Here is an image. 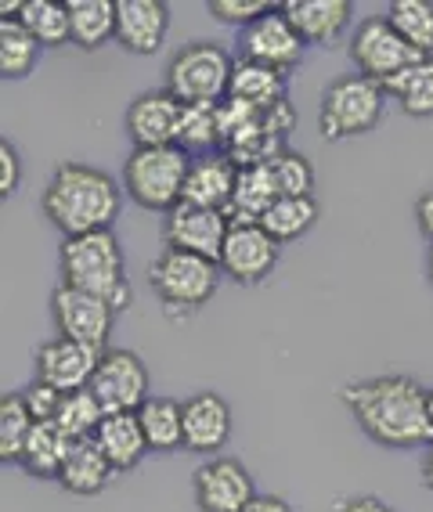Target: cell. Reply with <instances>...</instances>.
I'll return each instance as SVG.
<instances>
[{
    "label": "cell",
    "instance_id": "6da1fadb",
    "mask_svg": "<svg viewBox=\"0 0 433 512\" xmlns=\"http://www.w3.org/2000/svg\"><path fill=\"white\" fill-rule=\"evenodd\" d=\"M343 404L361 433L383 448H430L433 422L426 412V390L412 375H372L343 386Z\"/></svg>",
    "mask_w": 433,
    "mask_h": 512
},
{
    "label": "cell",
    "instance_id": "7a4b0ae2",
    "mask_svg": "<svg viewBox=\"0 0 433 512\" xmlns=\"http://www.w3.org/2000/svg\"><path fill=\"white\" fill-rule=\"evenodd\" d=\"M123 184L112 181L105 170L87 163H58L44 188L40 210L65 238H80L91 231H112L120 217Z\"/></svg>",
    "mask_w": 433,
    "mask_h": 512
},
{
    "label": "cell",
    "instance_id": "3957f363",
    "mask_svg": "<svg viewBox=\"0 0 433 512\" xmlns=\"http://www.w3.org/2000/svg\"><path fill=\"white\" fill-rule=\"evenodd\" d=\"M62 285H73L80 293L102 296V300L112 303L116 314L123 307H130L134 289L127 282L120 238L112 235V231H91V235H80V238H65Z\"/></svg>",
    "mask_w": 433,
    "mask_h": 512
},
{
    "label": "cell",
    "instance_id": "277c9868",
    "mask_svg": "<svg viewBox=\"0 0 433 512\" xmlns=\"http://www.w3.org/2000/svg\"><path fill=\"white\" fill-rule=\"evenodd\" d=\"M387 87L369 76H336L322 91L318 105V130L325 141H351L372 134L387 109Z\"/></svg>",
    "mask_w": 433,
    "mask_h": 512
},
{
    "label": "cell",
    "instance_id": "5b68a950",
    "mask_svg": "<svg viewBox=\"0 0 433 512\" xmlns=\"http://www.w3.org/2000/svg\"><path fill=\"white\" fill-rule=\"evenodd\" d=\"M192 156L177 145L166 148H134L123 163V192L138 202L141 210L170 213L185 199V181Z\"/></svg>",
    "mask_w": 433,
    "mask_h": 512
},
{
    "label": "cell",
    "instance_id": "8992f818",
    "mask_svg": "<svg viewBox=\"0 0 433 512\" xmlns=\"http://www.w3.org/2000/svg\"><path fill=\"white\" fill-rule=\"evenodd\" d=\"M224 271L206 256L181 253V249H163L148 264V285L159 296L170 314H195L217 296Z\"/></svg>",
    "mask_w": 433,
    "mask_h": 512
},
{
    "label": "cell",
    "instance_id": "52a82bcc",
    "mask_svg": "<svg viewBox=\"0 0 433 512\" xmlns=\"http://www.w3.org/2000/svg\"><path fill=\"white\" fill-rule=\"evenodd\" d=\"M231 69L235 62L224 47L195 40L181 47L166 65V91L181 105H221L231 91Z\"/></svg>",
    "mask_w": 433,
    "mask_h": 512
},
{
    "label": "cell",
    "instance_id": "ba28073f",
    "mask_svg": "<svg viewBox=\"0 0 433 512\" xmlns=\"http://www.w3.org/2000/svg\"><path fill=\"white\" fill-rule=\"evenodd\" d=\"M419 51L401 40L394 26H390L387 15H369V19H361L351 33V62L358 65L361 76H369V80L383 83L387 87L394 76H401L408 65L419 62Z\"/></svg>",
    "mask_w": 433,
    "mask_h": 512
},
{
    "label": "cell",
    "instance_id": "9c48e42d",
    "mask_svg": "<svg viewBox=\"0 0 433 512\" xmlns=\"http://www.w3.org/2000/svg\"><path fill=\"white\" fill-rule=\"evenodd\" d=\"M87 390L98 397L105 415L141 412V404L152 397L148 394V368L134 350H105Z\"/></svg>",
    "mask_w": 433,
    "mask_h": 512
},
{
    "label": "cell",
    "instance_id": "30bf717a",
    "mask_svg": "<svg viewBox=\"0 0 433 512\" xmlns=\"http://www.w3.org/2000/svg\"><path fill=\"white\" fill-rule=\"evenodd\" d=\"M51 318H55L58 336L76 339L83 347L109 350L105 343H109L116 311H112V303L102 300V296L80 293L73 285H58L55 296H51Z\"/></svg>",
    "mask_w": 433,
    "mask_h": 512
},
{
    "label": "cell",
    "instance_id": "8fae6325",
    "mask_svg": "<svg viewBox=\"0 0 433 512\" xmlns=\"http://www.w3.org/2000/svg\"><path fill=\"white\" fill-rule=\"evenodd\" d=\"M192 494L199 512H242L257 498V484L239 458L213 455L192 473Z\"/></svg>",
    "mask_w": 433,
    "mask_h": 512
},
{
    "label": "cell",
    "instance_id": "7c38bea8",
    "mask_svg": "<svg viewBox=\"0 0 433 512\" xmlns=\"http://www.w3.org/2000/svg\"><path fill=\"white\" fill-rule=\"evenodd\" d=\"M228 231H231L228 213L203 210V206H188V202H181L177 210L166 213V224H163L166 249H181V253L206 256V260H213V264H221Z\"/></svg>",
    "mask_w": 433,
    "mask_h": 512
},
{
    "label": "cell",
    "instance_id": "4fadbf2b",
    "mask_svg": "<svg viewBox=\"0 0 433 512\" xmlns=\"http://www.w3.org/2000/svg\"><path fill=\"white\" fill-rule=\"evenodd\" d=\"M239 51L246 62L268 65V69H278V73H289L300 65L307 44L300 40V33L293 29V22L286 19V11L278 4L271 15L257 19L253 26L239 29Z\"/></svg>",
    "mask_w": 433,
    "mask_h": 512
},
{
    "label": "cell",
    "instance_id": "5bb4252c",
    "mask_svg": "<svg viewBox=\"0 0 433 512\" xmlns=\"http://www.w3.org/2000/svg\"><path fill=\"white\" fill-rule=\"evenodd\" d=\"M278 256H282V246L260 224H231L221 253V271L224 278L239 285H260L275 271Z\"/></svg>",
    "mask_w": 433,
    "mask_h": 512
},
{
    "label": "cell",
    "instance_id": "9a60e30c",
    "mask_svg": "<svg viewBox=\"0 0 433 512\" xmlns=\"http://www.w3.org/2000/svg\"><path fill=\"white\" fill-rule=\"evenodd\" d=\"M102 354L105 350L83 347L76 339H65V336L47 339L44 347L37 350V379L47 386H55L58 394L87 390Z\"/></svg>",
    "mask_w": 433,
    "mask_h": 512
},
{
    "label": "cell",
    "instance_id": "2e32d148",
    "mask_svg": "<svg viewBox=\"0 0 433 512\" xmlns=\"http://www.w3.org/2000/svg\"><path fill=\"white\" fill-rule=\"evenodd\" d=\"M181 112L185 105L166 91H145L130 101L127 109V134L138 148H166L177 145V130H181Z\"/></svg>",
    "mask_w": 433,
    "mask_h": 512
},
{
    "label": "cell",
    "instance_id": "e0dca14e",
    "mask_svg": "<svg viewBox=\"0 0 433 512\" xmlns=\"http://www.w3.org/2000/svg\"><path fill=\"white\" fill-rule=\"evenodd\" d=\"M170 29L163 0H116V44L127 55H156Z\"/></svg>",
    "mask_w": 433,
    "mask_h": 512
},
{
    "label": "cell",
    "instance_id": "ac0fdd59",
    "mask_svg": "<svg viewBox=\"0 0 433 512\" xmlns=\"http://www.w3.org/2000/svg\"><path fill=\"white\" fill-rule=\"evenodd\" d=\"M282 11L307 47H332L354 22L351 0H286Z\"/></svg>",
    "mask_w": 433,
    "mask_h": 512
},
{
    "label": "cell",
    "instance_id": "d6986e66",
    "mask_svg": "<svg viewBox=\"0 0 433 512\" xmlns=\"http://www.w3.org/2000/svg\"><path fill=\"white\" fill-rule=\"evenodd\" d=\"M231 437V408L221 394L203 390L185 401V448L192 455H217Z\"/></svg>",
    "mask_w": 433,
    "mask_h": 512
},
{
    "label": "cell",
    "instance_id": "ffe728a7",
    "mask_svg": "<svg viewBox=\"0 0 433 512\" xmlns=\"http://www.w3.org/2000/svg\"><path fill=\"white\" fill-rule=\"evenodd\" d=\"M235 181H239V166L231 163L224 152H210V156L192 159L185 181V199L188 206H203V210H221L228 213L231 195H235Z\"/></svg>",
    "mask_w": 433,
    "mask_h": 512
},
{
    "label": "cell",
    "instance_id": "44dd1931",
    "mask_svg": "<svg viewBox=\"0 0 433 512\" xmlns=\"http://www.w3.org/2000/svg\"><path fill=\"white\" fill-rule=\"evenodd\" d=\"M94 444L102 448V455L109 458V466L116 473H127V469H134L148 455V440L138 422V412L105 415V422L94 433Z\"/></svg>",
    "mask_w": 433,
    "mask_h": 512
},
{
    "label": "cell",
    "instance_id": "7402d4cb",
    "mask_svg": "<svg viewBox=\"0 0 433 512\" xmlns=\"http://www.w3.org/2000/svg\"><path fill=\"white\" fill-rule=\"evenodd\" d=\"M282 199L278 195L275 174L268 163L260 166H239V181H235V195H231L228 217L231 224H260V217Z\"/></svg>",
    "mask_w": 433,
    "mask_h": 512
},
{
    "label": "cell",
    "instance_id": "603a6c76",
    "mask_svg": "<svg viewBox=\"0 0 433 512\" xmlns=\"http://www.w3.org/2000/svg\"><path fill=\"white\" fill-rule=\"evenodd\" d=\"M116 476V469L109 466V458L102 455V448L94 440H73L69 458H65L62 473H58V484L69 494H102L109 487V480Z\"/></svg>",
    "mask_w": 433,
    "mask_h": 512
},
{
    "label": "cell",
    "instance_id": "cb8c5ba5",
    "mask_svg": "<svg viewBox=\"0 0 433 512\" xmlns=\"http://www.w3.org/2000/svg\"><path fill=\"white\" fill-rule=\"evenodd\" d=\"M141 430H145L148 451L170 455L185 448V401L174 397H148L138 412Z\"/></svg>",
    "mask_w": 433,
    "mask_h": 512
},
{
    "label": "cell",
    "instance_id": "d4e9b609",
    "mask_svg": "<svg viewBox=\"0 0 433 512\" xmlns=\"http://www.w3.org/2000/svg\"><path fill=\"white\" fill-rule=\"evenodd\" d=\"M228 98L242 101V105H253V109H260V112L271 109V105H278V101H286V73L239 58L235 69H231Z\"/></svg>",
    "mask_w": 433,
    "mask_h": 512
},
{
    "label": "cell",
    "instance_id": "484cf974",
    "mask_svg": "<svg viewBox=\"0 0 433 512\" xmlns=\"http://www.w3.org/2000/svg\"><path fill=\"white\" fill-rule=\"evenodd\" d=\"M69 37L80 51H98L116 40V0H65Z\"/></svg>",
    "mask_w": 433,
    "mask_h": 512
},
{
    "label": "cell",
    "instance_id": "4316f807",
    "mask_svg": "<svg viewBox=\"0 0 433 512\" xmlns=\"http://www.w3.org/2000/svg\"><path fill=\"white\" fill-rule=\"evenodd\" d=\"M69 448H73V440L65 437L55 422H37L26 440V448H22L19 466L29 476H37V480H58L65 458H69Z\"/></svg>",
    "mask_w": 433,
    "mask_h": 512
},
{
    "label": "cell",
    "instance_id": "83f0119b",
    "mask_svg": "<svg viewBox=\"0 0 433 512\" xmlns=\"http://www.w3.org/2000/svg\"><path fill=\"white\" fill-rule=\"evenodd\" d=\"M221 105H185L181 112V130H177V148L185 156L199 159L210 152H221Z\"/></svg>",
    "mask_w": 433,
    "mask_h": 512
},
{
    "label": "cell",
    "instance_id": "f1b7e54d",
    "mask_svg": "<svg viewBox=\"0 0 433 512\" xmlns=\"http://www.w3.org/2000/svg\"><path fill=\"white\" fill-rule=\"evenodd\" d=\"M387 94L415 119L433 116V58H419L387 83Z\"/></svg>",
    "mask_w": 433,
    "mask_h": 512
},
{
    "label": "cell",
    "instance_id": "f546056e",
    "mask_svg": "<svg viewBox=\"0 0 433 512\" xmlns=\"http://www.w3.org/2000/svg\"><path fill=\"white\" fill-rule=\"evenodd\" d=\"M40 44L19 19H0V76L4 80H26L37 69Z\"/></svg>",
    "mask_w": 433,
    "mask_h": 512
},
{
    "label": "cell",
    "instance_id": "4dcf8cb0",
    "mask_svg": "<svg viewBox=\"0 0 433 512\" xmlns=\"http://www.w3.org/2000/svg\"><path fill=\"white\" fill-rule=\"evenodd\" d=\"M314 220H318V202L311 199H278L264 217H260V228L268 231L275 238L278 246H286V242H296L300 235L314 228Z\"/></svg>",
    "mask_w": 433,
    "mask_h": 512
},
{
    "label": "cell",
    "instance_id": "1f68e13d",
    "mask_svg": "<svg viewBox=\"0 0 433 512\" xmlns=\"http://www.w3.org/2000/svg\"><path fill=\"white\" fill-rule=\"evenodd\" d=\"M387 19L412 51L433 58V0H397Z\"/></svg>",
    "mask_w": 433,
    "mask_h": 512
},
{
    "label": "cell",
    "instance_id": "d6a6232c",
    "mask_svg": "<svg viewBox=\"0 0 433 512\" xmlns=\"http://www.w3.org/2000/svg\"><path fill=\"white\" fill-rule=\"evenodd\" d=\"M19 22L37 37L40 47L73 44V37H69V4H62V0H26Z\"/></svg>",
    "mask_w": 433,
    "mask_h": 512
},
{
    "label": "cell",
    "instance_id": "836d02e7",
    "mask_svg": "<svg viewBox=\"0 0 433 512\" xmlns=\"http://www.w3.org/2000/svg\"><path fill=\"white\" fill-rule=\"evenodd\" d=\"M105 422V408L91 390H76V394L62 397V408L55 415V426L69 440H94L98 426Z\"/></svg>",
    "mask_w": 433,
    "mask_h": 512
},
{
    "label": "cell",
    "instance_id": "e575fe53",
    "mask_svg": "<svg viewBox=\"0 0 433 512\" xmlns=\"http://www.w3.org/2000/svg\"><path fill=\"white\" fill-rule=\"evenodd\" d=\"M33 415H29L22 394H4L0 397V462H15L19 466L22 448H26L29 433H33Z\"/></svg>",
    "mask_w": 433,
    "mask_h": 512
},
{
    "label": "cell",
    "instance_id": "d590c367",
    "mask_svg": "<svg viewBox=\"0 0 433 512\" xmlns=\"http://www.w3.org/2000/svg\"><path fill=\"white\" fill-rule=\"evenodd\" d=\"M268 166H271V174H275L278 195H282V199H311L314 195V166L307 156L286 148V152H278Z\"/></svg>",
    "mask_w": 433,
    "mask_h": 512
},
{
    "label": "cell",
    "instance_id": "8d00e7d4",
    "mask_svg": "<svg viewBox=\"0 0 433 512\" xmlns=\"http://www.w3.org/2000/svg\"><path fill=\"white\" fill-rule=\"evenodd\" d=\"M275 8L278 4H268V0H210V4H206V11H210L221 26H239V29L253 26V22L271 15Z\"/></svg>",
    "mask_w": 433,
    "mask_h": 512
},
{
    "label": "cell",
    "instance_id": "74e56055",
    "mask_svg": "<svg viewBox=\"0 0 433 512\" xmlns=\"http://www.w3.org/2000/svg\"><path fill=\"white\" fill-rule=\"evenodd\" d=\"M62 397L55 386L40 383V379H33V383L22 390V401H26L29 415H33V422H55L58 408H62Z\"/></svg>",
    "mask_w": 433,
    "mask_h": 512
},
{
    "label": "cell",
    "instance_id": "f35d334b",
    "mask_svg": "<svg viewBox=\"0 0 433 512\" xmlns=\"http://www.w3.org/2000/svg\"><path fill=\"white\" fill-rule=\"evenodd\" d=\"M19 181H22V159L15 152L11 141H0V195L11 199V195L19 192Z\"/></svg>",
    "mask_w": 433,
    "mask_h": 512
},
{
    "label": "cell",
    "instance_id": "ab89813d",
    "mask_svg": "<svg viewBox=\"0 0 433 512\" xmlns=\"http://www.w3.org/2000/svg\"><path fill=\"white\" fill-rule=\"evenodd\" d=\"M293 123H296V112H293V105H289V101H278V105L264 109V130H268L271 138L286 141L289 130H293Z\"/></svg>",
    "mask_w": 433,
    "mask_h": 512
},
{
    "label": "cell",
    "instance_id": "60d3db41",
    "mask_svg": "<svg viewBox=\"0 0 433 512\" xmlns=\"http://www.w3.org/2000/svg\"><path fill=\"white\" fill-rule=\"evenodd\" d=\"M336 512H394V509L383 498H376V494H354V498L336 505Z\"/></svg>",
    "mask_w": 433,
    "mask_h": 512
},
{
    "label": "cell",
    "instance_id": "b9f144b4",
    "mask_svg": "<svg viewBox=\"0 0 433 512\" xmlns=\"http://www.w3.org/2000/svg\"><path fill=\"white\" fill-rule=\"evenodd\" d=\"M415 220H419V231L433 242V192L419 195V202H415Z\"/></svg>",
    "mask_w": 433,
    "mask_h": 512
},
{
    "label": "cell",
    "instance_id": "7bdbcfd3",
    "mask_svg": "<svg viewBox=\"0 0 433 512\" xmlns=\"http://www.w3.org/2000/svg\"><path fill=\"white\" fill-rule=\"evenodd\" d=\"M242 512H293V509H289V502L278 498V494H257Z\"/></svg>",
    "mask_w": 433,
    "mask_h": 512
},
{
    "label": "cell",
    "instance_id": "ee69618b",
    "mask_svg": "<svg viewBox=\"0 0 433 512\" xmlns=\"http://www.w3.org/2000/svg\"><path fill=\"white\" fill-rule=\"evenodd\" d=\"M423 484L433 491V444L426 448V455H423Z\"/></svg>",
    "mask_w": 433,
    "mask_h": 512
},
{
    "label": "cell",
    "instance_id": "f6af8a7d",
    "mask_svg": "<svg viewBox=\"0 0 433 512\" xmlns=\"http://www.w3.org/2000/svg\"><path fill=\"white\" fill-rule=\"evenodd\" d=\"M426 278H430V285H433V246H430V253H426Z\"/></svg>",
    "mask_w": 433,
    "mask_h": 512
},
{
    "label": "cell",
    "instance_id": "bcb514c9",
    "mask_svg": "<svg viewBox=\"0 0 433 512\" xmlns=\"http://www.w3.org/2000/svg\"><path fill=\"white\" fill-rule=\"evenodd\" d=\"M426 412H430V422H433V386L426 390Z\"/></svg>",
    "mask_w": 433,
    "mask_h": 512
}]
</instances>
